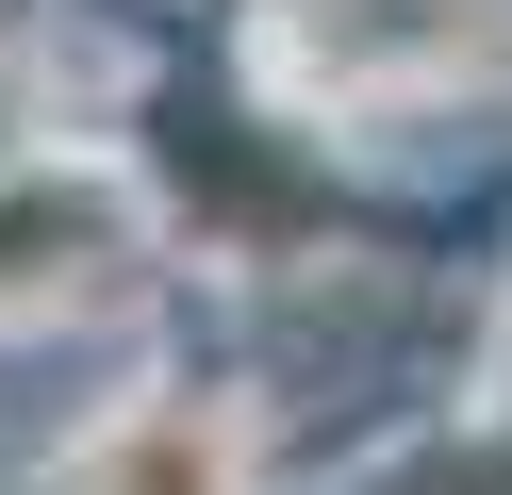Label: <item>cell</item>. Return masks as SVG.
Segmentation results:
<instances>
[{
  "instance_id": "obj_1",
  "label": "cell",
  "mask_w": 512,
  "mask_h": 495,
  "mask_svg": "<svg viewBox=\"0 0 512 495\" xmlns=\"http://www.w3.org/2000/svg\"><path fill=\"white\" fill-rule=\"evenodd\" d=\"M67 495H248V429L215 396H149L67 462Z\"/></svg>"
}]
</instances>
